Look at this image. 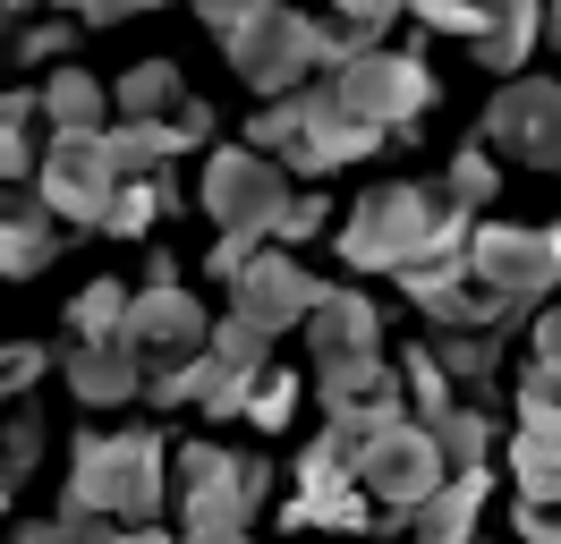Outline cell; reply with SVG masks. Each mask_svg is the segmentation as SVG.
<instances>
[{"instance_id":"26","label":"cell","mask_w":561,"mask_h":544,"mask_svg":"<svg viewBox=\"0 0 561 544\" xmlns=\"http://www.w3.org/2000/svg\"><path fill=\"white\" fill-rule=\"evenodd\" d=\"M400 392H409V417H417V426H434V417L459 408V383L443 374L434 340H409V349H400Z\"/></svg>"},{"instance_id":"47","label":"cell","mask_w":561,"mask_h":544,"mask_svg":"<svg viewBox=\"0 0 561 544\" xmlns=\"http://www.w3.org/2000/svg\"><path fill=\"white\" fill-rule=\"evenodd\" d=\"M119 544H179V536H171V528H128Z\"/></svg>"},{"instance_id":"3","label":"cell","mask_w":561,"mask_h":544,"mask_svg":"<svg viewBox=\"0 0 561 544\" xmlns=\"http://www.w3.org/2000/svg\"><path fill=\"white\" fill-rule=\"evenodd\" d=\"M307 358H316L323 408L400 383V366L383 358V315H375V298H366V290H341V281H323L316 315H307Z\"/></svg>"},{"instance_id":"19","label":"cell","mask_w":561,"mask_h":544,"mask_svg":"<svg viewBox=\"0 0 561 544\" xmlns=\"http://www.w3.org/2000/svg\"><path fill=\"white\" fill-rule=\"evenodd\" d=\"M60 222H51V204L26 196V188H0V281H35L51 256H60Z\"/></svg>"},{"instance_id":"5","label":"cell","mask_w":561,"mask_h":544,"mask_svg":"<svg viewBox=\"0 0 561 544\" xmlns=\"http://www.w3.org/2000/svg\"><path fill=\"white\" fill-rule=\"evenodd\" d=\"M179 536H221V528H247L264 494H273V468L264 451H221V442H187L179 451Z\"/></svg>"},{"instance_id":"29","label":"cell","mask_w":561,"mask_h":544,"mask_svg":"<svg viewBox=\"0 0 561 544\" xmlns=\"http://www.w3.org/2000/svg\"><path fill=\"white\" fill-rule=\"evenodd\" d=\"M35 120H43L35 94H0V188H26V179H35L43 154H35V136H26Z\"/></svg>"},{"instance_id":"1","label":"cell","mask_w":561,"mask_h":544,"mask_svg":"<svg viewBox=\"0 0 561 544\" xmlns=\"http://www.w3.org/2000/svg\"><path fill=\"white\" fill-rule=\"evenodd\" d=\"M477 222L443 204V188L425 179H383L350 204L341 222V264L350 272H417V264H459Z\"/></svg>"},{"instance_id":"14","label":"cell","mask_w":561,"mask_h":544,"mask_svg":"<svg viewBox=\"0 0 561 544\" xmlns=\"http://www.w3.org/2000/svg\"><path fill=\"white\" fill-rule=\"evenodd\" d=\"M316 298H323V281L289 247H264L255 264L230 281V315L239 324H255L264 340H280V332H307V315H316Z\"/></svg>"},{"instance_id":"28","label":"cell","mask_w":561,"mask_h":544,"mask_svg":"<svg viewBox=\"0 0 561 544\" xmlns=\"http://www.w3.org/2000/svg\"><path fill=\"white\" fill-rule=\"evenodd\" d=\"M162 213H179V179L162 170V179H119V196H111V222L103 238H145Z\"/></svg>"},{"instance_id":"10","label":"cell","mask_w":561,"mask_h":544,"mask_svg":"<svg viewBox=\"0 0 561 544\" xmlns=\"http://www.w3.org/2000/svg\"><path fill=\"white\" fill-rule=\"evenodd\" d=\"M35 196L51 204L60 230H103L111 222V196H119V170H111V145L103 136H51L35 162Z\"/></svg>"},{"instance_id":"27","label":"cell","mask_w":561,"mask_h":544,"mask_svg":"<svg viewBox=\"0 0 561 544\" xmlns=\"http://www.w3.org/2000/svg\"><path fill=\"white\" fill-rule=\"evenodd\" d=\"M307 120H316V86H298V94H280V102H255L247 145H255V154H273V162H289V154L307 145Z\"/></svg>"},{"instance_id":"30","label":"cell","mask_w":561,"mask_h":544,"mask_svg":"<svg viewBox=\"0 0 561 544\" xmlns=\"http://www.w3.org/2000/svg\"><path fill=\"white\" fill-rule=\"evenodd\" d=\"M128 306H137L128 281H85L69 306V332L77 340H128Z\"/></svg>"},{"instance_id":"18","label":"cell","mask_w":561,"mask_h":544,"mask_svg":"<svg viewBox=\"0 0 561 544\" xmlns=\"http://www.w3.org/2000/svg\"><path fill=\"white\" fill-rule=\"evenodd\" d=\"M375 145H383V136L357 128L350 111H341V94H332V86H316V120H307V145H298V154H289L280 170H289V179H332V170L366 162Z\"/></svg>"},{"instance_id":"13","label":"cell","mask_w":561,"mask_h":544,"mask_svg":"<svg viewBox=\"0 0 561 544\" xmlns=\"http://www.w3.org/2000/svg\"><path fill=\"white\" fill-rule=\"evenodd\" d=\"M205 340H213V315H205V298H196L187 281H145L137 290V306H128V349L145 358V374L196 366Z\"/></svg>"},{"instance_id":"16","label":"cell","mask_w":561,"mask_h":544,"mask_svg":"<svg viewBox=\"0 0 561 544\" xmlns=\"http://www.w3.org/2000/svg\"><path fill=\"white\" fill-rule=\"evenodd\" d=\"M280 528H383V519H375V502H366L357 468H341L323 442H307V460H298V494L280 502Z\"/></svg>"},{"instance_id":"23","label":"cell","mask_w":561,"mask_h":544,"mask_svg":"<svg viewBox=\"0 0 561 544\" xmlns=\"http://www.w3.org/2000/svg\"><path fill=\"white\" fill-rule=\"evenodd\" d=\"M536 34H545V0H502V9H493V26L477 34L468 52H477V68H493V77L511 86V77L536 60Z\"/></svg>"},{"instance_id":"22","label":"cell","mask_w":561,"mask_h":544,"mask_svg":"<svg viewBox=\"0 0 561 544\" xmlns=\"http://www.w3.org/2000/svg\"><path fill=\"white\" fill-rule=\"evenodd\" d=\"M35 102H43V120H51V136H103V120H111V86L85 77V68H69V60L35 86Z\"/></svg>"},{"instance_id":"6","label":"cell","mask_w":561,"mask_h":544,"mask_svg":"<svg viewBox=\"0 0 561 544\" xmlns=\"http://www.w3.org/2000/svg\"><path fill=\"white\" fill-rule=\"evenodd\" d=\"M289 196H298L289 170H280L273 154H255V145H221V154H205V170H196V204H205V222L221 238H264V247H273Z\"/></svg>"},{"instance_id":"46","label":"cell","mask_w":561,"mask_h":544,"mask_svg":"<svg viewBox=\"0 0 561 544\" xmlns=\"http://www.w3.org/2000/svg\"><path fill=\"white\" fill-rule=\"evenodd\" d=\"M171 128L187 136V145H205V136H213V102H205V94H187V102H179V120H171Z\"/></svg>"},{"instance_id":"36","label":"cell","mask_w":561,"mask_h":544,"mask_svg":"<svg viewBox=\"0 0 561 544\" xmlns=\"http://www.w3.org/2000/svg\"><path fill=\"white\" fill-rule=\"evenodd\" d=\"M409 9H417V26L459 34V43H477V34L493 26V9H502V0H409Z\"/></svg>"},{"instance_id":"31","label":"cell","mask_w":561,"mask_h":544,"mask_svg":"<svg viewBox=\"0 0 561 544\" xmlns=\"http://www.w3.org/2000/svg\"><path fill=\"white\" fill-rule=\"evenodd\" d=\"M434 358H443V374L459 383V400H477L493 383V366H502V332H443Z\"/></svg>"},{"instance_id":"20","label":"cell","mask_w":561,"mask_h":544,"mask_svg":"<svg viewBox=\"0 0 561 544\" xmlns=\"http://www.w3.org/2000/svg\"><path fill=\"white\" fill-rule=\"evenodd\" d=\"M400 9L409 0H316V43L332 68L366 60V52H383V34L400 26Z\"/></svg>"},{"instance_id":"51","label":"cell","mask_w":561,"mask_h":544,"mask_svg":"<svg viewBox=\"0 0 561 544\" xmlns=\"http://www.w3.org/2000/svg\"><path fill=\"white\" fill-rule=\"evenodd\" d=\"M545 9H553V0H545Z\"/></svg>"},{"instance_id":"40","label":"cell","mask_w":561,"mask_h":544,"mask_svg":"<svg viewBox=\"0 0 561 544\" xmlns=\"http://www.w3.org/2000/svg\"><path fill=\"white\" fill-rule=\"evenodd\" d=\"M519 434L561 442V383H545V374H519Z\"/></svg>"},{"instance_id":"33","label":"cell","mask_w":561,"mask_h":544,"mask_svg":"<svg viewBox=\"0 0 561 544\" xmlns=\"http://www.w3.org/2000/svg\"><path fill=\"white\" fill-rule=\"evenodd\" d=\"M511 485H519V502H561V442L511 434Z\"/></svg>"},{"instance_id":"7","label":"cell","mask_w":561,"mask_h":544,"mask_svg":"<svg viewBox=\"0 0 561 544\" xmlns=\"http://www.w3.org/2000/svg\"><path fill=\"white\" fill-rule=\"evenodd\" d=\"M332 94H341V111H350L357 128H375V136H391V128H409V120H425L434 111V68H425V52H366V60H350V68H332Z\"/></svg>"},{"instance_id":"48","label":"cell","mask_w":561,"mask_h":544,"mask_svg":"<svg viewBox=\"0 0 561 544\" xmlns=\"http://www.w3.org/2000/svg\"><path fill=\"white\" fill-rule=\"evenodd\" d=\"M179 544H255L247 528H221V536H179Z\"/></svg>"},{"instance_id":"2","label":"cell","mask_w":561,"mask_h":544,"mask_svg":"<svg viewBox=\"0 0 561 544\" xmlns=\"http://www.w3.org/2000/svg\"><path fill=\"white\" fill-rule=\"evenodd\" d=\"M162 502H171V451L153 426H128V434H77L69 451V510H94L119 536L128 528H162Z\"/></svg>"},{"instance_id":"24","label":"cell","mask_w":561,"mask_h":544,"mask_svg":"<svg viewBox=\"0 0 561 544\" xmlns=\"http://www.w3.org/2000/svg\"><path fill=\"white\" fill-rule=\"evenodd\" d=\"M111 145V170L119 179H162V170L187 154V136L171 128V120H119V128H103Z\"/></svg>"},{"instance_id":"35","label":"cell","mask_w":561,"mask_h":544,"mask_svg":"<svg viewBox=\"0 0 561 544\" xmlns=\"http://www.w3.org/2000/svg\"><path fill=\"white\" fill-rule=\"evenodd\" d=\"M18 544H119V528L94 519V510H51V519H26Z\"/></svg>"},{"instance_id":"9","label":"cell","mask_w":561,"mask_h":544,"mask_svg":"<svg viewBox=\"0 0 561 544\" xmlns=\"http://www.w3.org/2000/svg\"><path fill=\"white\" fill-rule=\"evenodd\" d=\"M357 485H366L375 519H383V528H400V519H417V510L451 485V460H443V451H434V434L409 417V426H391V434L357 460Z\"/></svg>"},{"instance_id":"15","label":"cell","mask_w":561,"mask_h":544,"mask_svg":"<svg viewBox=\"0 0 561 544\" xmlns=\"http://www.w3.org/2000/svg\"><path fill=\"white\" fill-rule=\"evenodd\" d=\"M400 290H409V306H417L425 324H443V332H511L519 324V306H502L468 272V256L459 264H417V272H400Z\"/></svg>"},{"instance_id":"49","label":"cell","mask_w":561,"mask_h":544,"mask_svg":"<svg viewBox=\"0 0 561 544\" xmlns=\"http://www.w3.org/2000/svg\"><path fill=\"white\" fill-rule=\"evenodd\" d=\"M43 9H85V0H43Z\"/></svg>"},{"instance_id":"32","label":"cell","mask_w":561,"mask_h":544,"mask_svg":"<svg viewBox=\"0 0 561 544\" xmlns=\"http://www.w3.org/2000/svg\"><path fill=\"white\" fill-rule=\"evenodd\" d=\"M425 434H434V451H443V460H451V476H459V468H485V451H493V417H485L477 400H459L451 417H434Z\"/></svg>"},{"instance_id":"34","label":"cell","mask_w":561,"mask_h":544,"mask_svg":"<svg viewBox=\"0 0 561 544\" xmlns=\"http://www.w3.org/2000/svg\"><path fill=\"white\" fill-rule=\"evenodd\" d=\"M493 179H502V170H493L485 145H459L451 170H443V204H451V213H485V204H493Z\"/></svg>"},{"instance_id":"38","label":"cell","mask_w":561,"mask_h":544,"mask_svg":"<svg viewBox=\"0 0 561 544\" xmlns=\"http://www.w3.org/2000/svg\"><path fill=\"white\" fill-rule=\"evenodd\" d=\"M289 408H298V374H264V383H255V392H247V426H255V434H280V426H289Z\"/></svg>"},{"instance_id":"11","label":"cell","mask_w":561,"mask_h":544,"mask_svg":"<svg viewBox=\"0 0 561 544\" xmlns=\"http://www.w3.org/2000/svg\"><path fill=\"white\" fill-rule=\"evenodd\" d=\"M468 272H477L502 306H519V315H527L545 290H561V247H553V230L477 222V238H468Z\"/></svg>"},{"instance_id":"17","label":"cell","mask_w":561,"mask_h":544,"mask_svg":"<svg viewBox=\"0 0 561 544\" xmlns=\"http://www.w3.org/2000/svg\"><path fill=\"white\" fill-rule=\"evenodd\" d=\"M60 383H69L85 408H128L145 392V358L128 340H69V349H60Z\"/></svg>"},{"instance_id":"8","label":"cell","mask_w":561,"mask_h":544,"mask_svg":"<svg viewBox=\"0 0 561 544\" xmlns=\"http://www.w3.org/2000/svg\"><path fill=\"white\" fill-rule=\"evenodd\" d=\"M221 52H230V68H239V77H247L264 102L298 94V86L323 68L316 18H307V9H280V0H264V9H255V18H247L230 43H221Z\"/></svg>"},{"instance_id":"4","label":"cell","mask_w":561,"mask_h":544,"mask_svg":"<svg viewBox=\"0 0 561 544\" xmlns=\"http://www.w3.org/2000/svg\"><path fill=\"white\" fill-rule=\"evenodd\" d=\"M264 374H273V340L255 332V324H239V315H221L196 366H179V374H145V400H162V408L196 400V417H239L247 392H255Z\"/></svg>"},{"instance_id":"50","label":"cell","mask_w":561,"mask_h":544,"mask_svg":"<svg viewBox=\"0 0 561 544\" xmlns=\"http://www.w3.org/2000/svg\"><path fill=\"white\" fill-rule=\"evenodd\" d=\"M553 247H561V222H553Z\"/></svg>"},{"instance_id":"44","label":"cell","mask_w":561,"mask_h":544,"mask_svg":"<svg viewBox=\"0 0 561 544\" xmlns=\"http://www.w3.org/2000/svg\"><path fill=\"white\" fill-rule=\"evenodd\" d=\"M187 9H196V26H213V34H221V43H230V34H239L247 18L264 9V0H187Z\"/></svg>"},{"instance_id":"25","label":"cell","mask_w":561,"mask_h":544,"mask_svg":"<svg viewBox=\"0 0 561 544\" xmlns=\"http://www.w3.org/2000/svg\"><path fill=\"white\" fill-rule=\"evenodd\" d=\"M179 102H187L179 60H137V68H119V86H111L119 120H179Z\"/></svg>"},{"instance_id":"39","label":"cell","mask_w":561,"mask_h":544,"mask_svg":"<svg viewBox=\"0 0 561 544\" xmlns=\"http://www.w3.org/2000/svg\"><path fill=\"white\" fill-rule=\"evenodd\" d=\"M43 374H51V349H35V340H0V408L26 400Z\"/></svg>"},{"instance_id":"21","label":"cell","mask_w":561,"mask_h":544,"mask_svg":"<svg viewBox=\"0 0 561 544\" xmlns=\"http://www.w3.org/2000/svg\"><path fill=\"white\" fill-rule=\"evenodd\" d=\"M485 494H493V476L485 468H459L434 502L409 519V544H477V519H485Z\"/></svg>"},{"instance_id":"42","label":"cell","mask_w":561,"mask_h":544,"mask_svg":"<svg viewBox=\"0 0 561 544\" xmlns=\"http://www.w3.org/2000/svg\"><path fill=\"white\" fill-rule=\"evenodd\" d=\"M527 374L561 383V306H545V315L527 324Z\"/></svg>"},{"instance_id":"37","label":"cell","mask_w":561,"mask_h":544,"mask_svg":"<svg viewBox=\"0 0 561 544\" xmlns=\"http://www.w3.org/2000/svg\"><path fill=\"white\" fill-rule=\"evenodd\" d=\"M69 43H77V26H60V18H26V26L0 43V60H69Z\"/></svg>"},{"instance_id":"43","label":"cell","mask_w":561,"mask_h":544,"mask_svg":"<svg viewBox=\"0 0 561 544\" xmlns=\"http://www.w3.org/2000/svg\"><path fill=\"white\" fill-rule=\"evenodd\" d=\"M511 536L519 544H561V502H519L511 510Z\"/></svg>"},{"instance_id":"12","label":"cell","mask_w":561,"mask_h":544,"mask_svg":"<svg viewBox=\"0 0 561 544\" xmlns=\"http://www.w3.org/2000/svg\"><path fill=\"white\" fill-rule=\"evenodd\" d=\"M477 145H485V154H511V162H527V170H561V77H511V86L485 102Z\"/></svg>"},{"instance_id":"45","label":"cell","mask_w":561,"mask_h":544,"mask_svg":"<svg viewBox=\"0 0 561 544\" xmlns=\"http://www.w3.org/2000/svg\"><path fill=\"white\" fill-rule=\"evenodd\" d=\"M153 9H162V0H85L77 18H85V26H119V18H153Z\"/></svg>"},{"instance_id":"41","label":"cell","mask_w":561,"mask_h":544,"mask_svg":"<svg viewBox=\"0 0 561 544\" xmlns=\"http://www.w3.org/2000/svg\"><path fill=\"white\" fill-rule=\"evenodd\" d=\"M316 230H332V204H323L316 188H298L289 213H280V230H273V247H298V238H316Z\"/></svg>"}]
</instances>
